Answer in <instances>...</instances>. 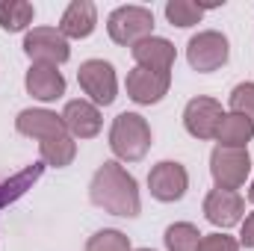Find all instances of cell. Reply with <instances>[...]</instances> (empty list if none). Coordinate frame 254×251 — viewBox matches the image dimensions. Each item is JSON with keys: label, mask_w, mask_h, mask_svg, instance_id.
Instances as JSON below:
<instances>
[{"label": "cell", "mask_w": 254, "mask_h": 251, "mask_svg": "<svg viewBox=\"0 0 254 251\" xmlns=\"http://www.w3.org/2000/svg\"><path fill=\"white\" fill-rule=\"evenodd\" d=\"M89 201L98 210L110 216H122V219H136L142 213L139 184L119 160H107L98 166L89 184Z\"/></svg>", "instance_id": "6da1fadb"}, {"label": "cell", "mask_w": 254, "mask_h": 251, "mask_svg": "<svg viewBox=\"0 0 254 251\" xmlns=\"http://www.w3.org/2000/svg\"><path fill=\"white\" fill-rule=\"evenodd\" d=\"M222 119H225V110L216 98L198 95L184 107V127L192 139H201V142L216 139V130L222 125Z\"/></svg>", "instance_id": "9c48e42d"}, {"label": "cell", "mask_w": 254, "mask_h": 251, "mask_svg": "<svg viewBox=\"0 0 254 251\" xmlns=\"http://www.w3.org/2000/svg\"><path fill=\"white\" fill-rule=\"evenodd\" d=\"M107 33L116 45L133 48L142 39L154 36V12L148 6H119L107 18Z\"/></svg>", "instance_id": "3957f363"}, {"label": "cell", "mask_w": 254, "mask_h": 251, "mask_svg": "<svg viewBox=\"0 0 254 251\" xmlns=\"http://www.w3.org/2000/svg\"><path fill=\"white\" fill-rule=\"evenodd\" d=\"M63 122L71 133V139H95L101 133V110L92 101H68L63 110Z\"/></svg>", "instance_id": "5bb4252c"}, {"label": "cell", "mask_w": 254, "mask_h": 251, "mask_svg": "<svg viewBox=\"0 0 254 251\" xmlns=\"http://www.w3.org/2000/svg\"><path fill=\"white\" fill-rule=\"evenodd\" d=\"M148 189L157 201L163 204H175L187 195L190 189V175H187V166L184 163H175V160H163L157 163L151 172H148Z\"/></svg>", "instance_id": "ba28073f"}, {"label": "cell", "mask_w": 254, "mask_h": 251, "mask_svg": "<svg viewBox=\"0 0 254 251\" xmlns=\"http://www.w3.org/2000/svg\"><path fill=\"white\" fill-rule=\"evenodd\" d=\"M254 139V122L237 113H225L222 125L216 130V142L222 148H249V142Z\"/></svg>", "instance_id": "e0dca14e"}, {"label": "cell", "mask_w": 254, "mask_h": 251, "mask_svg": "<svg viewBox=\"0 0 254 251\" xmlns=\"http://www.w3.org/2000/svg\"><path fill=\"white\" fill-rule=\"evenodd\" d=\"M127 86V98L133 104H142V107H151V104H160L166 95H169V86H172V74H157V71H145V68H133L125 80Z\"/></svg>", "instance_id": "8fae6325"}, {"label": "cell", "mask_w": 254, "mask_h": 251, "mask_svg": "<svg viewBox=\"0 0 254 251\" xmlns=\"http://www.w3.org/2000/svg\"><path fill=\"white\" fill-rule=\"evenodd\" d=\"M39 154H42V163H45V166L65 169V166H71L74 157H77V142H74L71 136H54V139L39 142Z\"/></svg>", "instance_id": "d6986e66"}, {"label": "cell", "mask_w": 254, "mask_h": 251, "mask_svg": "<svg viewBox=\"0 0 254 251\" xmlns=\"http://www.w3.org/2000/svg\"><path fill=\"white\" fill-rule=\"evenodd\" d=\"M240 246L254 249V213H249L243 219V231H240Z\"/></svg>", "instance_id": "484cf974"}, {"label": "cell", "mask_w": 254, "mask_h": 251, "mask_svg": "<svg viewBox=\"0 0 254 251\" xmlns=\"http://www.w3.org/2000/svg\"><path fill=\"white\" fill-rule=\"evenodd\" d=\"M15 130L21 136L39 139V142L54 139V136H71L63 122V116H57L51 110H21L18 119H15Z\"/></svg>", "instance_id": "4fadbf2b"}, {"label": "cell", "mask_w": 254, "mask_h": 251, "mask_svg": "<svg viewBox=\"0 0 254 251\" xmlns=\"http://www.w3.org/2000/svg\"><path fill=\"white\" fill-rule=\"evenodd\" d=\"M204 6L201 3H192V0H169L166 3V18L172 27H195L201 18H204Z\"/></svg>", "instance_id": "7402d4cb"}, {"label": "cell", "mask_w": 254, "mask_h": 251, "mask_svg": "<svg viewBox=\"0 0 254 251\" xmlns=\"http://www.w3.org/2000/svg\"><path fill=\"white\" fill-rule=\"evenodd\" d=\"M36 18L33 3L27 0H3L0 3V27L6 33H24Z\"/></svg>", "instance_id": "ffe728a7"}, {"label": "cell", "mask_w": 254, "mask_h": 251, "mask_svg": "<svg viewBox=\"0 0 254 251\" xmlns=\"http://www.w3.org/2000/svg\"><path fill=\"white\" fill-rule=\"evenodd\" d=\"M42 175H45V163L39 160V163H33V166L21 169L18 175L6 178V181L0 184V210H3V207H9V204H15L21 195H27V189H33V184H36Z\"/></svg>", "instance_id": "ac0fdd59"}, {"label": "cell", "mask_w": 254, "mask_h": 251, "mask_svg": "<svg viewBox=\"0 0 254 251\" xmlns=\"http://www.w3.org/2000/svg\"><path fill=\"white\" fill-rule=\"evenodd\" d=\"M110 148L119 160L139 163L151 148V125L139 113H122L110 127Z\"/></svg>", "instance_id": "7a4b0ae2"}, {"label": "cell", "mask_w": 254, "mask_h": 251, "mask_svg": "<svg viewBox=\"0 0 254 251\" xmlns=\"http://www.w3.org/2000/svg\"><path fill=\"white\" fill-rule=\"evenodd\" d=\"M98 27V9L92 0H71L60 18V33L65 39H89Z\"/></svg>", "instance_id": "2e32d148"}, {"label": "cell", "mask_w": 254, "mask_h": 251, "mask_svg": "<svg viewBox=\"0 0 254 251\" xmlns=\"http://www.w3.org/2000/svg\"><path fill=\"white\" fill-rule=\"evenodd\" d=\"M231 113L254 122V83H240L231 92Z\"/></svg>", "instance_id": "cb8c5ba5"}, {"label": "cell", "mask_w": 254, "mask_h": 251, "mask_svg": "<svg viewBox=\"0 0 254 251\" xmlns=\"http://www.w3.org/2000/svg\"><path fill=\"white\" fill-rule=\"evenodd\" d=\"M24 86H27V95H33L42 104L60 101L65 95V77L54 65H30V71L24 77Z\"/></svg>", "instance_id": "9a60e30c"}, {"label": "cell", "mask_w": 254, "mask_h": 251, "mask_svg": "<svg viewBox=\"0 0 254 251\" xmlns=\"http://www.w3.org/2000/svg\"><path fill=\"white\" fill-rule=\"evenodd\" d=\"M210 175L216 189H237L246 187L249 175H252V157L249 148H222L216 145L210 154Z\"/></svg>", "instance_id": "277c9868"}, {"label": "cell", "mask_w": 254, "mask_h": 251, "mask_svg": "<svg viewBox=\"0 0 254 251\" xmlns=\"http://www.w3.org/2000/svg\"><path fill=\"white\" fill-rule=\"evenodd\" d=\"M246 216V198L234 189H210L204 198V219L222 231L243 225Z\"/></svg>", "instance_id": "30bf717a"}, {"label": "cell", "mask_w": 254, "mask_h": 251, "mask_svg": "<svg viewBox=\"0 0 254 251\" xmlns=\"http://www.w3.org/2000/svg\"><path fill=\"white\" fill-rule=\"evenodd\" d=\"M24 54L33 65H54L60 68L71 60V45L57 27H33L24 36Z\"/></svg>", "instance_id": "5b68a950"}, {"label": "cell", "mask_w": 254, "mask_h": 251, "mask_svg": "<svg viewBox=\"0 0 254 251\" xmlns=\"http://www.w3.org/2000/svg\"><path fill=\"white\" fill-rule=\"evenodd\" d=\"M201 237H204V234H201L195 225H190V222H175V225L166 228L163 243H166L169 251H198Z\"/></svg>", "instance_id": "44dd1931"}, {"label": "cell", "mask_w": 254, "mask_h": 251, "mask_svg": "<svg viewBox=\"0 0 254 251\" xmlns=\"http://www.w3.org/2000/svg\"><path fill=\"white\" fill-rule=\"evenodd\" d=\"M231 57V42L225 33L219 30H201L195 33L187 45V60L198 74H210V71H219L222 65L228 63Z\"/></svg>", "instance_id": "52a82bcc"}, {"label": "cell", "mask_w": 254, "mask_h": 251, "mask_svg": "<svg viewBox=\"0 0 254 251\" xmlns=\"http://www.w3.org/2000/svg\"><path fill=\"white\" fill-rule=\"evenodd\" d=\"M198 251H240V243L228 234H207V237H201Z\"/></svg>", "instance_id": "d4e9b609"}, {"label": "cell", "mask_w": 254, "mask_h": 251, "mask_svg": "<svg viewBox=\"0 0 254 251\" xmlns=\"http://www.w3.org/2000/svg\"><path fill=\"white\" fill-rule=\"evenodd\" d=\"M136 251H154V249H136Z\"/></svg>", "instance_id": "83f0119b"}, {"label": "cell", "mask_w": 254, "mask_h": 251, "mask_svg": "<svg viewBox=\"0 0 254 251\" xmlns=\"http://www.w3.org/2000/svg\"><path fill=\"white\" fill-rule=\"evenodd\" d=\"M77 83H80V89L89 95V101L98 110L110 107L119 98V77H116V68L107 60H86V63H80Z\"/></svg>", "instance_id": "8992f818"}, {"label": "cell", "mask_w": 254, "mask_h": 251, "mask_svg": "<svg viewBox=\"0 0 254 251\" xmlns=\"http://www.w3.org/2000/svg\"><path fill=\"white\" fill-rule=\"evenodd\" d=\"M249 201L254 204V181H252V187H249Z\"/></svg>", "instance_id": "4316f807"}, {"label": "cell", "mask_w": 254, "mask_h": 251, "mask_svg": "<svg viewBox=\"0 0 254 251\" xmlns=\"http://www.w3.org/2000/svg\"><path fill=\"white\" fill-rule=\"evenodd\" d=\"M133 60H136V68H145V71H157V74H172L175 68V45L163 36H148L142 39L139 45L130 48Z\"/></svg>", "instance_id": "7c38bea8"}, {"label": "cell", "mask_w": 254, "mask_h": 251, "mask_svg": "<svg viewBox=\"0 0 254 251\" xmlns=\"http://www.w3.org/2000/svg\"><path fill=\"white\" fill-rule=\"evenodd\" d=\"M86 251H133V249H130V237L127 234L116 231V228H104V231L89 237Z\"/></svg>", "instance_id": "603a6c76"}]
</instances>
